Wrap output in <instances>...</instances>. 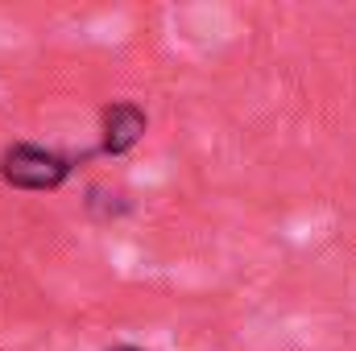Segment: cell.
I'll use <instances>...</instances> for the list:
<instances>
[{"mask_svg": "<svg viewBox=\"0 0 356 351\" xmlns=\"http://www.w3.org/2000/svg\"><path fill=\"white\" fill-rule=\"evenodd\" d=\"M75 170L71 157L46 149V145H29V141H17L0 153V178L13 186V190H58Z\"/></svg>", "mask_w": 356, "mask_h": 351, "instance_id": "6da1fadb", "label": "cell"}, {"mask_svg": "<svg viewBox=\"0 0 356 351\" xmlns=\"http://www.w3.org/2000/svg\"><path fill=\"white\" fill-rule=\"evenodd\" d=\"M99 132H104L99 153L104 157H120L145 137V112L137 103H129V99H116V103H108L99 112Z\"/></svg>", "mask_w": 356, "mask_h": 351, "instance_id": "7a4b0ae2", "label": "cell"}, {"mask_svg": "<svg viewBox=\"0 0 356 351\" xmlns=\"http://www.w3.org/2000/svg\"><path fill=\"white\" fill-rule=\"evenodd\" d=\"M112 351H141V348H129V343H124V348H112Z\"/></svg>", "mask_w": 356, "mask_h": 351, "instance_id": "3957f363", "label": "cell"}]
</instances>
